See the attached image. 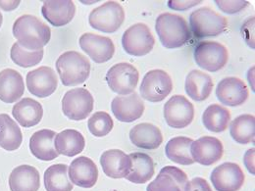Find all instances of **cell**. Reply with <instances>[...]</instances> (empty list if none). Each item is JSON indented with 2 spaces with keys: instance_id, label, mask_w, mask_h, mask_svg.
I'll use <instances>...</instances> for the list:
<instances>
[{
  "instance_id": "1",
  "label": "cell",
  "mask_w": 255,
  "mask_h": 191,
  "mask_svg": "<svg viewBox=\"0 0 255 191\" xmlns=\"http://www.w3.org/2000/svg\"><path fill=\"white\" fill-rule=\"evenodd\" d=\"M13 35L22 47L36 51L47 45L51 37V30L36 17L23 15L13 25Z\"/></svg>"
},
{
  "instance_id": "2",
  "label": "cell",
  "mask_w": 255,
  "mask_h": 191,
  "mask_svg": "<svg viewBox=\"0 0 255 191\" xmlns=\"http://www.w3.org/2000/svg\"><path fill=\"white\" fill-rule=\"evenodd\" d=\"M155 30L162 45L168 49L185 45L191 37L187 21L176 14L163 13L159 15L155 22Z\"/></svg>"
},
{
  "instance_id": "3",
  "label": "cell",
  "mask_w": 255,
  "mask_h": 191,
  "mask_svg": "<svg viewBox=\"0 0 255 191\" xmlns=\"http://www.w3.org/2000/svg\"><path fill=\"white\" fill-rule=\"evenodd\" d=\"M56 70L65 87L84 84L90 77V60L80 52L67 51L56 61Z\"/></svg>"
},
{
  "instance_id": "4",
  "label": "cell",
  "mask_w": 255,
  "mask_h": 191,
  "mask_svg": "<svg viewBox=\"0 0 255 191\" xmlns=\"http://www.w3.org/2000/svg\"><path fill=\"white\" fill-rule=\"evenodd\" d=\"M227 27V19L209 7L199 8L190 15V30L196 38L218 36Z\"/></svg>"
},
{
  "instance_id": "5",
  "label": "cell",
  "mask_w": 255,
  "mask_h": 191,
  "mask_svg": "<svg viewBox=\"0 0 255 191\" xmlns=\"http://www.w3.org/2000/svg\"><path fill=\"white\" fill-rule=\"evenodd\" d=\"M125 21V11L122 5L116 1H107L94 9L89 22L92 28L105 33L117 32Z\"/></svg>"
},
{
  "instance_id": "6",
  "label": "cell",
  "mask_w": 255,
  "mask_h": 191,
  "mask_svg": "<svg viewBox=\"0 0 255 191\" xmlns=\"http://www.w3.org/2000/svg\"><path fill=\"white\" fill-rule=\"evenodd\" d=\"M155 38L149 28L142 23H137L129 27L124 32L122 45L128 54L140 57L148 54L154 46Z\"/></svg>"
},
{
  "instance_id": "7",
  "label": "cell",
  "mask_w": 255,
  "mask_h": 191,
  "mask_svg": "<svg viewBox=\"0 0 255 191\" xmlns=\"http://www.w3.org/2000/svg\"><path fill=\"white\" fill-rule=\"evenodd\" d=\"M95 100L86 89H74L67 92L62 99L63 114L72 121H83L94 110Z\"/></svg>"
},
{
  "instance_id": "8",
  "label": "cell",
  "mask_w": 255,
  "mask_h": 191,
  "mask_svg": "<svg viewBox=\"0 0 255 191\" xmlns=\"http://www.w3.org/2000/svg\"><path fill=\"white\" fill-rule=\"evenodd\" d=\"M139 75L134 66L128 63H118L112 66L106 75V82L110 90L120 96L134 93Z\"/></svg>"
},
{
  "instance_id": "9",
  "label": "cell",
  "mask_w": 255,
  "mask_h": 191,
  "mask_svg": "<svg viewBox=\"0 0 255 191\" xmlns=\"http://www.w3.org/2000/svg\"><path fill=\"white\" fill-rule=\"evenodd\" d=\"M194 60L200 68L214 73L228 63L229 52L220 42L202 41L194 49Z\"/></svg>"
},
{
  "instance_id": "10",
  "label": "cell",
  "mask_w": 255,
  "mask_h": 191,
  "mask_svg": "<svg viewBox=\"0 0 255 191\" xmlns=\"http://www.w3.org/2000/svg\"><path fill=\"white\" fill-rule=\"evenodd\" d=\"M173 82L163 70H151L145 74L139 91L141 97L149 102H160L171 94Z\"/></svg>"
},
{
  "instance_id": "11",
  "label": "cell",
  "mask_w": 255,
  "mask_h": 191,
  "mask_svg": "<svg viewBox=\"0 0 255 191\" xmlns=\"http://www.w3.org/2000/svg\"><path fill=\"white\" fill-rule=\"evenodd\" d=\"M194 117V107L185 96H174L164 105V118L173 128L188 127Z\"/></svg>"
},
{
  "instance_id": "12",
  "label": "cell",
  "mask_w": 255,
  "mask_h": 191,
  "mask_svg": "<svg viewBox=\"0 0 255 191\" xmlns=\"http://www.w3.org/2000/svg\"><path fill=\"white\" fill-rule=\"evenodd\" d=\"M210 180L217 191H239L246 178L238 164L224 163L213 170Z\"/></svg>"
},
{
  "instance_id": "13",
  "label": "cell",
  "mask_w": 255,
  "mask_h": 191,
  "mask_svg": "<svg viewBox=\"0 0 255 191\" xmlns=\"http://www.w3.org/2000/svg\"><path fill=\"white\" fill-rule=\"evenodd\" d=\"M79 43L82 50L96 63H105L111 60L115 53V45L107 36L87 32L80 37Z\"/></svg>"
},
{
  "instance_id": "14",
  "label": "cell",
  "mask_w": 255,
  "mask_h": 191,
  "mask_svg": "<svg viewBox=\"0 0 255 191\" xmlns=\"http://www.w3.org/2000/svg\"><path fill=\"white\" fill-rule=\"evenodd\" d=\"M27 88L32 96L45 98L53 95L58 86V78L50 67H39L27 75Z\"/></svg>"
},
{
  "instance_id": "15",
  "label": "cell",
  "mask_w": 255,
  "mask_h": 191,
  "mask_svg": "<svg viewBox=\"0 0 255 191\" xmlns=\"http://www.w3.org/2000/svg\"><path fill=\"white\" fill-rule=\"evenodd\" d=\"M115 118L122 123H132L138 120L144 112V103L136 93L115 97L111 103Z\"/></svg>"
},
{
  "instance_id": "16",
  "label": "cell",
  "mask_w": 255,
  "mask_h": 191,
  "mask_svg": "<svg viewBox=\"0 0 255 191\" xmlns=\"http://www.w3.org/2000/svg\"><path fill=\"white\" fill-rule=\"evenodd\" d=\"M191 153L194 162L211 166L223 157V144L216 137L203 136L192 142Z\"/></svg>"
},
{
  "instance_id": "17",
  "label": "cell",
  "mask_w": 255,
  "mask_h": 191,
  "mask_svg": "<svg viewBox=\"0 0 255 191\" xmlns=\"http://www.w3.org/2000/svg\"><path fill=\"white\" fill-rule=\"evenodd\" d=\"M249 89L244 81L239 78L229 77L223 79L217 86L216 96L227 106L235 107L244 104L249 98Z\"/></svg>"
},
{
  "instance_id": "18",
  "label": "cell",
  "mask_w": 255,
  "mask_h": 191,
  "mask_svg": "<svg viewBox=\"0 0 255 191\" xmlns=\"http://www.w3.org/2000/svg\"><path fill=\"white\" fill-rule=\"evenodd\" d=\"M68 173L71 183L83 189L94 188L98 180V169L95 162L85 156L73 160Z\"/></svg>"
},
{
  "instance_id": "19",
  "label": "cell",
  "mask_w": 255,
  "mask_h": 191,
  "mask_svg": "<svg viewBox=\"0 0 255 191\" xmlns=\"http://www.w3.org/2000/svg\"><path fill=\"white\" fill-rule=\"evenodd\" d=\"M188 182V176L184 171L177 167L166 166L147 186L146 191H185Z\"/></svg>"
},
{
  "instance_id": "20",
  "label": "cell",
  "mask_w": 255,
  "mask_h": 191,
  "mask_svg": "<svg viewBox=\"0 0 255 191\" xmlns=\"http://www.w3.org/2000/svg\"><path fill=\"white\" fill-rule=\"evenodd\" d=\"M76 13L75 3L71 0H48L41 7L44 19L54 27H63L71 23Z\"/></svg>"
},
{
  "instance_id": "21",
  "label": "cell",
  "mask_w": 255,
  "mask_h": 191,
  "mask_svg": "<svg viewBox=\"0 0 255 191\" xmlns=\"http://www.w3.org/2000/svg\"><path fill=\"white\" fill-rule=\"evenodd\" d=\"M100 165L104 174L111 179H125L131 171V160L120 149H110L102 153Z\"/></svg>"
},
{
  "instance_id": "22",
  "label": "cell",
  "mask_w": 255,
  "mask_h": 191,
  "mask_svg": "<svg viewBox=\"0 0 255 191\" xmlns=\"http://www.w3.org/2000/svg\"><path fill=\"white\" fill-rule=\"evenodd\" d=\"M25 93L24 80L19 72L5 69L0 72V100L5 103H14Z\"/></svg>"
},
{
  "instance_id": "23",
  "label": "cell",
  "mask_w": 255,
  "mask_h": 191,
  "mask_svg": "<svg viewBox=\"0 0 255 191\" xmlns=\"http://www.w3.org/2000/svg\"><path fill=\"white\" fill-rule=\"evenodd\" d=\"M56 132L50 129H41L34 132L30 139V150L32 155L41 161H52L57 158L54 146Z\"/></svg>"
},
{
  "instance_id": "24",
  "label": "cell",
  "mask_w": 255,
  "mask_h": 191,
  "mask_svg": "<svg viewBox=\"0 0 255 191\" xmlns=\"http://www.w3.org/2000/svg\"><path fill=\"white\" fill-rule=\"evenodd\" d=\"M11 191H38L40 177L38 171L30 165L15 168L9 177Z\"/></svg>"
},
{
  "instance_id": "25",
  "label": "cell",
  "mask_w": 255,
  "mask_h": 191,
  "mask_svg": "<svg viewBox=\"0 0 255 191\" xmlns=\"http://www.w3.org/2000/svg\"><path fill=\"white\" fill-rule=\"evenodd\" d=\"M129 139L136 147L147 150L157 149L163 142L161 130L148 123H142L132 127L129 131Z\"/></svg>"
},
{
  "instance_id": "26",
  "label": "cell",
  "mask_w": 255,
  "mask_h": 191,
  "mask_svg": "<svg viewBox=\"0 0 255 191\" xmlns=\"http://www.w3.org/2000/svg\"><path fill=\"white\" fill-rule=\"evenodd\" d=\"M12 115L24 127L38 125L43 116V109L39 102L32 98H24L13 106Z\"/></svg>"
},
{
  "instance_id": "27",
  "label": "cell",
  "mask_w": 255,
  "mask_h": 191,
  "mask_svg": "<svg viewBox=\"0 0 255 191\" xmlns=\"http://www.w3.org/2000/svg\"><path fill=\"white\" fill-rule=\"evenodd\" d=\"M54 146L59 155L76 156L83 152L86 146L84 135L76 129H65L56 134Z\"/></svg>"
},
{
  "instance_id": "28",
  "label": "cell",
  "mask_w": 255,
  "mask_h": 191,
  "mask_svg": "<svg viewBox=\"0 0 255 191\" xmlns=\"http://www.w3.org/2000/svg\"><path fill=\"white\" fill-rule=\"evenodd\" d=\"M131 171L125 178L128 182L135 185H143L149 182L154 176L153 160L145 153H130Z\"/></svg>"
},
{
  "instance_id": "29",
  "label": "cell",
  "mask_w": 255,
  "mask_h": 191,
  "mask_svg": "<svg viewBox=\"0 0 255 191\" xmlns=\"http://www.w3.org/2000/svg\"><path fill=\"white\" fill-rule=\"evenodd\" d=\"M213 90L211 77L201 71L193 70L186 79V93L195 101L207 99Z\"/></svg>"
},
{
  "instance_id": "30",
  "label": "cell",
  "mask_w": 255,
  "mask_h": 191,
  "mask_svg": "<svg viewBox=\"0 0 255 191\" xmlns=\"http://www.w3.org/2000/svg\"><path fill=\"white\" fill-rule=\"evenodd\" d=\"M23 141V134L17 123L7 114H0V147L7 151L18 149Z\"/></svg>"
},
{
  "instance_id": "31",
  "label": "cell",
  "mask_w": 255,
  "mask_h": 191,
  "mask_svg": "<svg viewBox=\"0 0 255 191\" xmlns=\"http://www.w3.org/2000/svg\"><path fill=\"white\" fill-rule=\"evenodd\" d=\"M193 140L186 136H177L168 141L165 148L167 158L179 165L189 166L192 165L194 160L192 159L191 146Z\"/></svg>"
},
{
  "instance_id": "32",
  "label": "cell",
  "mask_w": 255,
  "mask_h": 191,
  "mask_svg": "<svg viewBox=\"0 0 255 191\" xmlns=\"http://www.w3.org/2000/svg\"><path fill=\"white\" fill-rule=\"evenodd\" d=\"M69 167L65 164L50 166L44 173V187L47 191H72L73 184L68 176Z\"/></svg>"
},
{
  "instance_id": "33",
  "label": "cell",
  "mask_w": 255,
  "mask_h": 191,
  "mask_svg": "<svg viewBox=\"0 0 255 191\" xmlns=\"http://www.w3.org/2000/svg\"><path fill=\"white\" fill-rule=\"evenodd\" d=\"M230 133L233 139L240 144L255 143V116L246 114L237 117L231 123Z\"/></svg>"
},
{
  "instance_id": "34",
  "label": "cell",
  "mask_w": 255,
  "mask_h": 191,
  "mask_svg": "<svg viewBox=\"0 0 255 191\" xmlns=\"http://www.w3.org/2000/svg\"><path fill=\"white\" fill-rule=\"evenodd\" d=\"M204 127L213 132L225 131L231 122L230 111L219 104H212L206 108L202 115Z\"/></svg>"
},
{
  "instance_id": "35",
  "label": "cell",
  "mask_w": 255,
  "mask_h": 191,
  "mask_svg": "<svg viewBox=\"0 0 255 191\" xmlns=\"http://www.w3.org/2000/svg\"><path fill=\"white\" fill-rule=\"evenodd\" d=\"M10 56L12 61L16 65L22 68H30L41 62L43 58V49L36 51L28 50L16 42L11 47Z\"/></svg>"
},
{
  "instance_id": "36",
  "label": "cell",
  "mask_w": 255,
  "mask_h": 191,
  "mask_svg": "<svg viewBox=\"0 0 255 191\" xmlns=\"http://www.w3.org/2000/svg\"><path fill=\"white\" fill-rule=\"evenodd\" d=\"M88 127L93 135L96 137H103L110 133L114 127V123L108 113L99 111L90 118Z\"/></svg>"
},
{
  "instance_id": "37",
  "label": "cell",
  "mask_w": 255,
  "mask_h": 191,
  "mask_svg": "<svg viewBox=\"0 0 255 191\" xmlns=\"http://www.w3.org/2000/svg\"><path fill=\"white\" fill-rule=\"evenodd\" d=\"M215 3L217 4L218 8L227 14H236L245 9L249 6V1H223V0H216Z\"/></svg>"
},
{
  "instance_id": "38",
  "label": "cell",
  "mask_w": 255,
  "mask_h": 191,
  "mask_svg": "<svg viewBox=\"0 0 255 191\" xmlns=\"http://www.w3.org/2000/svg\"><path fill=\"white\" fill-rule=\"evenodd\" d=\"M185 191H212L209 184L201 178H194L188 182Z\"/></svg>"
},
{
  "instance_id": "39",
  "label": "cell",
  "mask_w": 255,
  "mask_h": 191,
  "mask_svg": "<svg viewBox=\"0 0 255 191\" xmlns=\"http://www.w3.org/2000/svg\"><path fill=\"white\" fill-rule=\"evenodd\" d=\"M202 1H196V0H192V1H177V0H170L168 1V6L169 8L173 9V10H178V11H184L187 9H190L193 6L198 5L199 3H201Z\"/></svg>"
},
{
  "instance_id": "40",
  "label": "cell",
  "mask_w": 255,
  "mask_h": 191,
  "mask_svg": "<svg viewBox=\"0 0 255 191\" xmlns=\"http://www.w3.org/2000/svg\"><path fill=\"white\" fill-rule=\"evenodd\" d=\"M255 148L250 149L248 153L245 155V164L248 168V170L255 175Z\"/></svg>"
},
{
  "instance_id": "41",
  "label": "cell",
  "mask_w": 255,
  "mask_h": 191,
  "mask_svg": "<svg viewBox=\"0 0 255 191\" xmlns=\"http://www.w3.org/2000/svg\"><path fill=\"white\" fill-rule=\"evenodd\" d=\"M21 1L14 0V1H0V8L4 11H12L16 9L20 5Z\"/></svg>"
},
{
  "instance_id": "42",
  "label": "cell",
  "mask_w": 255,
  "mask_h": 191,
  "mask_svg": "<svg viewBox=\"0 0 255 191\" xmlns=\"http://www.w3.org/2000/svg\"><path fill=\"white\" fill-rule=\"evenodd\" d=\"M2 22H3V16H2V14H1V12H0V28H1V26H2Z\"/></svg>"
},
{
  "instance_id": "43",
  "label": "cell",
  "mask_w": 255,
  "mask_h": 191,
  "mask_svg": "<svg viewBox=\"0 0 255 191\" xmlns=\"http://www.w3.org/2000/svg\"></svg>"
}]
</instances>
